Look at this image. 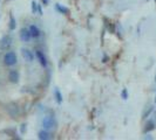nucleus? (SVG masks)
I'll use <instances>...</instances> for the list:
<instances>
[{"label":"nucleus","instance_id":"nucleus-5","mask_svg":"<svg viewBox=\"0 0 156 140\" xmlns=\"http://www.w3.org/2000/svg\"><path fill=\"white\" fill-rule=\"evenodd\" d=\"M19 35H20V40H21L23 42H30L32 40V34H31L30 28H25V27L21 28Z\"/></svg>","mask_w":156,"mask_h":140},{"label":"nucleus","instance_id":"nucleus-15","mask_svg":"<svg viewBox=\"0 0 156 140\" xmlns=\"http://www.w3.org/2000/svg\"><path fill=\"white\" fill-rule=\"evenodd\" d=\"M54 97H55V99H56V102H58L59 104H61V103H62V95H61L60 90H59L58 88H55V90H54Z\"/></svg>","mask_w":156,"mask_h":140},{"label":"nucleus","instance_id":"nucleus-22","mask_svg":"<svg viewBox=\"0 0 156 140\" xmlns=\"http://www.w3.org/2000/svg\"><path fill=\"white\" fill-rule=\"evenodd\" d=\"M154 102H155V105H156V95H155V98H154Z\"/></svg>","mask_w":156,"mask_h":140},{"label":"nucleus","instance_id":"nucleus-19","mask_svg":"<svg viewBox=\"0 0 156 140\" xmlns=\"http://www.w3.org/2000/svg\"><path fill=\"white\" fill-rule=\"evenodd\" d=\"M41 1H42V4H44L45 6H47V5H48V2H49V0H41Z\"/></svg>","mask_w":156,"mask_h":140},{"label":"nucleus","instance_id":"nucleus-24","mask_svg":"<svg viewBox=\"0 0 156 140\" xmlns=\"http://www.w3.org/2000/svg\"><path fill=\"white\" fill-rule=\"evenodd\" d=\"M0 89H1V84H0Z\"/></svg>","mask_w":156,"mask_h":140},{"label":"nucleus","instance_id":"nucleus-7","mask_svg":"<svg viewBox=\"0 0 156 140\" xmlns=\"http://www.w3.org/2000/svg\"><path fill=\"white\" fill-rule=\"evenodd\" d=\"M21 55L25 58V61H27V62H33L34 61V54L27 48H21Z\"/></svg>","mask_w":156,"mask_h":140},{"label":"nucleus","instance_id":"nucleus-10","mask_svg":"<svg viewBox=\"0 0 156 140\" xmlns=\"http://www.w3.org/2000/svg\"><path fill=\"white\" fill-rule=\"evenodd\" d=\"M35 57H37V60L39 61V63L42 65V67H47V58H46V56L44 55L42 52L35 50Z\"/></svg>","mask_w":156,"mask_h":140},{"label":"nucleus","instance_id":"nucleus-9","mask_svg":"<svg viewBox=\"0 0 156 140\" xmlns=\"http://www.w3.org/2000/svg\"><path fill=\"white\" fill-rule=\"evenodd\" d=\"M154 110H155L154 105H153V104H148V105L144 108L143 112H142V119H147L148 117L151 116L153 112H154Z\"/></svg>","mask_w":156,"mask_h":140},{"label":"nucleus","instance_id":"nucleus-21","mask_svg":"<svg viewBox=\"0 0 156 140\" xmlns=\"http://www.w3.org/2000/svg\"><path fill=\"white\" fill-rule=\"evenodd\" d=\"M153 117H154V119L156 120V110H154V112H153Z\"/></svg>","mask_w":156,"mask_h":140},{"label":"nucleus","instance_id":"nucleus-23","mask_svg":"<svg viewBox=\"0 0 156 140\" xmlns=\"http://www.w3.org/2000/svg\"><path fill=\"white\" fill-rule=\"evenodd\" d=\"M155 82H156V75H155Z\"/></svg>","mask_w":156,"mask_h":140},{"label":"nucleus","instance_id":"nucleus-16","mask_svg":"<svg viewBox=\"0 0 156 140\" xmlns=\"http://www.w3.org/2000/svg\"><path fill=\"white\" fill-rule=\"evenodd\" d=\"M32 12L33 13H37L38 12V4L35 1H32Z\"/></svg>","mask_w":156,"mask_h":140},{"label":"nucleus","instance_id":"nucleus-8","mask_svg":"<svg viewBox=\"0 0 156 140\" xmlns=\"http://www.w3.org/2000/svg\"><path fill=\"white\" fill-rule=\"evenodd\" d=\"M156 128V120L153 118V119H149L148 122L144 125V128H143V132L144 133H150L151 131H154Z\"/></svg>","mask_w":156,"mask_h":140},{"label":"nucleus","instance_id":"nucleus-11","mask_svg":"<svg viewBox=\"0 0 156 140\" xmlns=\"http://www.w3.org/2000/svg\"><path fill=\"white\" fill-rule=\"evenodd\" d=\"M38 138H39L40 140H49L51 138H52V134H51V132L48 131V130H41L39 133H38Z\"/></svg>","mask_w":156,"mask_h":140},{"label":"nucleus","instance_id":"nucleus-14","mask_svg":"<svg viewBox=\"0 0 156 140\" xmlns=\"http://www.w3.org/2000/svg\"><path fill=\"white\" fill-rule=\"evenodd\" d=\"M16 27V19H14V16H13V14L11 13L9 14V22H8V28L11 29V31H14Z\"/></svg>","mask_w":156,"mask_h":140},{"label":"nucleus","instance_id":"nucleus-2","mask_svg":"<svg viewBox=\"0 0 156 140\" xmlns=\"http://www.w3.org/2000/svg\"><path fill=\"white\" fill-rule=\"evenodd\" d=\"M18 62V57L14 52H6V54L4 55V63L7 67H13Z\"/></svg>","mask_w":156,"mask_h":140},{"label":"nucleus","instance_id":"nucleus-20","mask_svg":"<svg viewBox=\"0 0 156 140\" xmlns=\"http://www.w3.org/2000/svg\"><path fill=\"white\" fill-rule=\"evenodd\" d=\"M144 139H154V138H153L150 134H147V137H144Z\"/></svg>","mask_w":156,"mask_h":140},{"label":"nucleus","instance_id":"nucleus-12","mask_svg":"<svg viewBox=\"0 0 156 140\" xmlns=\"http://www.w3.org/2000/svg\"><path fill=\"white\" fill-rule=\"evenodd\" d=\"M30 31H31L32 38H34V39H39L40 35H41V32H40L39 27H37L35 25H31V26H30Z\"/></svg>","mask_w":156,"mask_h":140},{"label":"nucleus","instance_id":"nucleus-4","mask_svg":"<svg viewBox=\"0 0 156 140\" xmlns=\"http://www.w3.org/2000/svg\"><path fill=\"white\" fill-rule=\"evenodd\" d=\"M12 42H13V40H12V36L11 35H5V36H2L1 39H0V50H2V52H6L8 50L11 46H12Z\"/></svg>","mask_w":156,"mask_h":140},{"label":"nucleus","instance_id":"nucleus-17","mask_svg":"<svg viewBox=\"0 0 156 140\" xmlns=\"http://www.w3.org/2000/svg\"><path fill=\"white\" fill-rule=\"evenodd\" d=\"M121 97H122L123 99H127V98H128V91H127V89H123V90H122Z\"/></svg>","mask_w":156,"mask_h":140},{"label":"nucleus","instance_id":"nucleus-6","mask_svg":"<svg viewBox=\"0 0 156 140\" xmlns=\"http://www.w3.org/2000/svg\"><path fill=\"white\" fill-rule=\"evenodd\" d=\"M8 79L11 83L13 84H16L19 83V79H20V74L16 69H11L8 71Z\"/></svg>","mask_w":156,"mask_h":140},{"label":"nucleus","instance_id":"nucleus-3","mask_svg":"<svg viewBox=\"0 0 156 140\" xmlns=\"http://www.w3.org/2000/svg\"><path fill=\"white\" fill-rule=\"evenodd\" d=\"M42 127H44L45 130H48V131L55 128V127H56V122H55L54 117L53 116L44 117V119H42Z\"/></svg>","mask_w":156,"mask_h":140},{"label":"nucleus","instance_id":"nucleus-13","mask_svg":"<svg viewBox=\"0 0 156 140\" xmlns=\"http://www.w3.org/2000/svg\"><path fill=\"white\" fill-rule=\"evenodd\" d=\"M55 9H56L59 13H61V14H68V13H69L68 8L65 7L61 4H55Z\"/></svg>","mask_w":156,"mask_h":140},{"label":"nucleus","instance_id":"nucleus-1","mask_svg":"<svg viewBox=\"0 0 156 140\" xmlns=\"http://www.w3.org/2000/svg\"><path fill=\"white\" fill-rule=\"evenodd\" d=\"M6 111H7V113L12 118H18L21 115L20 106L16 104V102H9L8 104H6Z\"/></svg>","mask_w":156,"mask_h":140},{"label":"nucleus","instance_id":"nucleus-18","mask_svg":"<svg viewBox=\"0 0 156 140\" xmlns=\"http://www.w3.org/2000/svg\"><path fill=\"white\" fill-rule=\"evenodd\" d=\"M20 131H21V133H23V134L26 132V124L21 125V127H20Z\"/></svg>","mask_w":156,"mask_h":140}]
</instances>
